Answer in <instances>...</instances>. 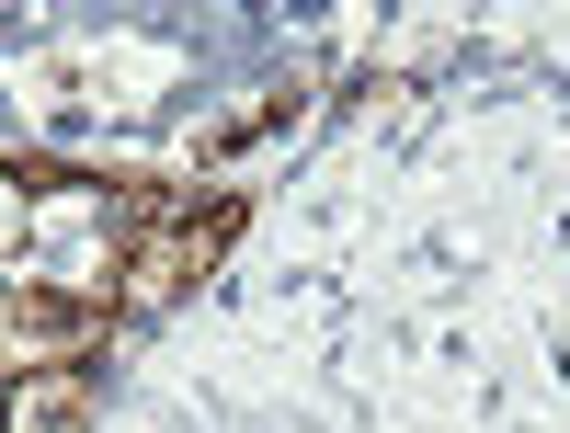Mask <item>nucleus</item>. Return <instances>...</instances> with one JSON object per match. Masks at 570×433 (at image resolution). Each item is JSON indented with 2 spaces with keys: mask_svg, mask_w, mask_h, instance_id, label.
I'll return each instance as SVG.
<instances>
[{
  "mask_svg": "<svg viewBox=\"0 0 570 433\" xmlns=\"http://www.w3.org/2000/svg\"><path fill=\"white\" fill-rule=\"evenodd\" d=\"M91 422V376L80 365H35L0 388V433H80Z\"/></svg>",
  "mask_w": 570,
  "mask_h": 433,
  "instance_id": "obj_2",
  "label": "nucleus"
},
{
  "mask_svg": "<svg viewBox=\"0 0 570 433\" xmlns=\"http://www.w3.org/2000/svg\"><path fill=\"white\" fill-rule=\"evenodd\" d=\"M228 239H240V206H171L149 239H137V252H126V274H115V297L126 308H171V297H195V285L217 274V252H228Z\"/></svg>",
  "mask_w": 570,
  "mask_h": 433,
  "instance_id": "obj_1",
  "label": "nucleus"
},
{
  "mask_svg": "<svg viewBox=\"0 0 570 433\" xmlns=\"http://www.w3.org/2000/svg\"><path fill=\"white\" fill-rule=\"evenodd\" d=\"M23 239H35V195H23V171H12V160H0V263H12V252H23Z\"/></svg>",
  "mask_w": 570,
  "mask_h": 433,
  "instance_id": "obj_3",
  "label": "nucleus"
}]
</instances>
